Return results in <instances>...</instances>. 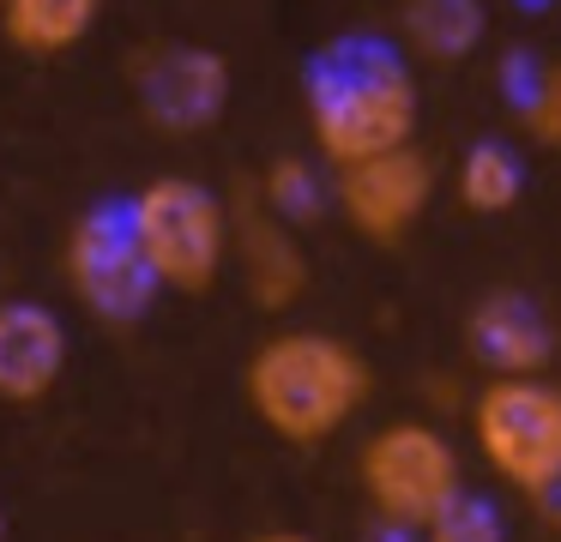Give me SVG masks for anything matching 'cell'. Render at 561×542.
Returning a JSON list of instances; mask_svg holds the SVG:
<instances>
[{
  "instance_id": "1",
  "label": "cell",
  "mask_w": 561,
  "mask_h": 542,
  "mask_svg": "<svg viewBox=\"0 0 561 542\" xmlns=\"http://www.w3.org/2000/svg\"><path fill=\"white\" fill-rule=\"evenodd\" d=\"M302 108H308L314 151L339 169V163H356V157L411 145L416 115H423V91H416V72L399 43L351 31L308 55Z\"/></svg>"
},
{
  "instance_id": "2",
  "label": "cell",
  "mask_w": 561,
  "mask_h": 542,
  "mask_svg": "<svg viewBox=\"0 0 561 542\" xmlns=\"http://www.w3.org/2000/svg\"><path fill=\"white\" fill-rule=\"evenodd\" d=\"M375 392V368L332 332H272L242 368V397L284 446H327Z\"/></svg>"
},
{
  "instance_id": "3",
  "label": "cell",
  "mask_w": 561,
  "mask_h": 542,
  "mask_svg": "<svg viewBox=\"0 0 561 542\" xmlns=\"http://www.w3.org/2000/svg\"><path fill=\"white\" fill-rule=\"evenodd\" d=\"M483 464L525 500L561 494V385L549 373H489L471 404Z\"/></svg>"
},
{
  "instance_id": "4",
  "label": "cell",
  "mask_w": 561,
  "mask_h": 542,
  "mask_svg": "<svg viewBox=\"0 0 561 542\" xmlns=\"http://www.w3.org/2000/svg\"><path fill=\"white\" fill-rule=\"evenodd\" d=\"M151 272L175 296H206L230 265V199L194 175H158L127 199Z\"/></svg>"
},
{
  "instance_id": "5",
  "label": "cell",
  "mask_w": 561,
  "mask_h": 542,
  "mask_svg": "<svg viewBox=\"0 0 561 542\" xmlns=\"http://www.w3.org/2000/svg\"><path fill=\"white\" fill-rule=\"evenodd\" d=\"M356 488L380 524L428 530L465 494L459 446L428 422H387L356 452Z\"/></svg>"
},
{
  "instance_id": "6",
  "label": "cell",
  "mask_w": 561,
  "mask_h": 542,
  "mask_svg": "<svg viewBox=\"0 0 561 542\" xmlns=\"http://www.w3.org/2000/svg\"><path fill=\"white\" fill-rule=\"evenodd\" d=\"M67 284H73L79 308L103 325H139L158 301V272H151L146 247L134 235L127 205H98L73 223L67 235Z\"/></svg>"
},
{
  "instance_id": "7",
  "label": "cell",
  "mask_w": 561,
  "mask_h": 542,
  "mask_svg": "<svg viewBox=\"0 0 561 542\" xmlns=\"http://www.w3.org/2000/svg\"><path fill=\"white\" fill-rule=\"evenodd\" d=\"M428 199H435V157L416 139L332 169V205L351 223V235L375 241V247H399L423 223Z\"/></svg>"
},
{
  "instance_id": "8",
  "label": "cell",
  "mask_w": 561,
  "mask_h": 542,
  "mask_svg": "<svg viewBox=\"0 0 561 542\" xmlns=\"http://www.w3.org/2000/svg\"><path fill=\"white\" fill-rule=\"evenodd\" d=\"M134 103L158 132L194 139L230 108V60L199 43H158L134 60Z\"/></svg>"
},
{
  "instance_id": "9",
  "label": "cell",
  "mask_w": 561,
  "mask_h": 542,
  "mask_svg": "<svg viewBox=\"0 0 561 542\" xmlns=\"http://www.w3.org/2000/svg\"><path fill=\"white\" fill-rule=\"evenodd\" d=\"M230 260L242 265V284L254 296V308L284 313L302 301L308 289V253L296 241V223H284L266 199L254 193H236L230 205Z\"/></svg>"
},
{
  "instance_id": "10",
  "label": "cell",
  "mask_w": 561,
  "mask_h": 542,
  "mask_svg": "<svg viewBox=\"0 0 561 542\" xmlns=\"http://www.w3.org/2000/svg\"><path fill=\"white\" fill-rule=\"evenodd\" d=\"M465 344L489 373H543L556 361L561 332L549 325L543 301L525 289H489L465 313Z\"/></svg>"
},
{
  "instance_id": "11",
  "label": "cell",
  "mask_w": 561,
  "mask_h": 542,
  "mask_svg": "<svg viewBox=\"0 0 561 542\" xmlns=\"http://www.w3.org/2000/svg\"><path fill=\"white\" fill-rule=\"evenodd\" d=\"M67 373V325L43 301H0V404H43Z\"/></svg>"
},
{
  "instance_id": "12",
  "label": "cell",
  "mask_w": 561,
  "mask_h": 542,
  "mask_svg": "<svg viewBox=\"0 0 561 542\" xmlns=\"http://www.w3.org/2000/svg\"><path fill=\"white\" fill-rule=\"evenodd\" d=\"M98 12L103 0H0V36L19 55L55 60L98 31Z\"/></svg>"
},
{
  "instance_id": "13",
  "label": "cell",
  "mask_w": 561,
  "mask_h": 542,
  "mask_svg": "<svg viewBox=\"0 0 561 542\" xmlns=\"http://www.w3.org/2000/svg\"><path fill=\"white\" fill-rule=\"evenodd\" d=\"M399 31L411 43V55H423V60H465L483 43L489 12H483V0H404Z\"/></svg>"
},
{
  "instance_id": "14",
  "label": "cell",
  "mask_w": 561,
  "mask_h": 542,
  "mask_svg": "<svg viewBox=\"0 0 561 542\" xmlns=\"http://www.w3.org/2000/svg\"><path fill=\"white\" fill-rule=\"evenodd\" d=\"M525 193V163L513 145L501 139H477L459 157V205L471 217H507Z\"/></svg>"
},
{
  "instance_id": "15",
  "label": "cell",
  "mask_w": 561,
  "mask_h": 542,
  "mask_svg": "<svg viewBox=\"0 0 561 542\" xmlns=\"http://www.w3.org/2000/svg\"><path fill=\"white\" fill-rule=\"evenodd\" d=\"M260 199H266L284 223L302 229V223H314V217L327 211L332 181H320L314 163H302V157H278V163L266 169V181H260Z\"/></svg>"
},
{
  "instance_id": "16",
  "label": "cell",
  "mask_w": 561,
  "mask_h": 542,
  "mask_svg": "<svg viewBox=\"0 0 561 542\" xmlns=\"http://www.w3.org/2000/svg\"><path fill=\"white\" fill-rule=\"evenodd\" d=\"M423 542H507V524H501V506L483 500V494L465 488L435 524L423 530Z\"/></svg>"
},
{
  "instance_id": "17",
  "label": "cell",
  "mask_w": 561,
  "mask_h": 542,
  "mask_svg": "<svg viewBox=\"0 0 561 542\" xmlns=\"http://www.w3.org/2000/svg\"><path fill=\"white\" fill-rule=\"evenodd\" d=\"M519 120L543 151H561V60H543V67L525 79L519 91Z\"/></svg>"
},
{
  "instance_id": "18",
  "label": "cell",
  "mask_w": 561,
  "mask_h": 542,
  "mask_svg": "<svg viewBox=\"0 0 561 542\" xmlns=\"http://www.w3.org/2000/svg\"><path fill=\"white\" fill-rule=\"evenodd\" d=\"M368 542H423V530H404V524H380V518H375V530H368Z\"/></svg>"
},
{
  "instance_id": "19",
  "label": "cell",
  "mask_w": 561,
  "mask_h": 542,
  "mask_svg": "<svg viewBox=\"0 0 561 542\" xmlns=\"http://www.w3.org/2000/svg\"><path fill=\"white\" fill-rule=\"evenodd\" d=\"M248 542H314V537H302V530H266V537H248Z\"/></svg>"
},
{
  "instance_id": "20",
  "label": "cell",
  "mask_w": 561,
  "mask_h": 542,
  "mask_svg": "<svg viewBox=\"0 0 561 542\" xmlns=\"http://www.w3.org/2000/svg\"><path fill=\"white\" fill-rule=\"evenodd\" d=\"M0 542H7V518H0Z\"/></svg>"
}]
</instances>
